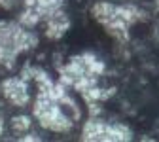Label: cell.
Returning <instances> with one entry per match:
<instances>
[{"label":"cell","mask_w":159,"mask_h":142,"mask_svg":"<svg viewBox=\"0 0 159 142\" xmlns=\"http://www.w3.org/2000/svg\"><path fill=\"white\" fill-rule=\"evenodd\" d=\"M34 116L44 129H49L53 133H66L72 129V117H68L61 110L59 100H53L49 97L38 95L34 103Z\"/></svg>","instance_id":"cell-1"},{"label":"cell","mask_w":159,"mask_h":142,"mask_svg":"<svg viewBox=\"0 0 159 142\" xmlns=\"http://www.w3.org/2000/svg\"><path fill=\"white\" fill-rule=\"evenodd\" d=\"M91 15L101 23L110 36H114L119 42H127L129 38V21L121 13V6H116L110 2H97L91 8Z\"/></svg>","instance_id":"cell-2"},{"label":"cell","mask_w":159,"mask_h":142,"mask_svg":"<svg viewBox=\"0 0 159 142\" xmlns=\"http://www.w3.org/2000/svg\"><path fill=\"white\" fill-rule=\"evenodd\" d=\"M36 36L23 27H19L15 23L8 21H0V46L13 51V53H21L25 49H30L36 46Z\"/></svg>","instance_id":"cell-3"},{"label":"cell","mask_w":159,"mask_h":142,"mask_svg":"<svg viewBox=\"0 0 159 142\" xmlns=\"http://www.w3.org/2000/svg\"><path fill=\"white\" fill-rule=\"evenodd\" d=\"M2 95L10 100L13 106L23 108L29 104L30 95L27 89V80L23 78H8L2 82Z\"/></svg>","instance_id":"cell-4"},{"label":"cell","mask_w":159,"mask_h":142,"mask_svg":"<svg viewBox=\"0 0 159 142\" xmlns=\"http://www.w3.org/2000/svg\"><path fill=\"white\" fill-rule=\"evenodd\" d=\"M46 21V36L49 40H59V38H63L65 32L68 30L70 27V21H68V17L65 15V11H55L51 13L48 19H44Z\"/></svg>","instance_id":"cell-5"},{"label":"cell","mask_w":159,"mask_h":142,"mask_svg":"<svg viewBox=\"0 0 159 142\" xmlns=\"http://www.w3.org/2000/svg\"><path fill=\"white\" fill-rule=\"evenodd\" d=\"M106 129H108V123L101 119H87L85 125L82 129V140L84 142H106Z\"/></svg>","instance_id":"cell-6"},{"label":"cell","mask_w":159,"mask_h":142,"mask_svg":"<svg viewBox=\"0 0 159 142\" xmlns=\"http://www.w3.org/2000/svg\"><path fill=\"white\" fill-rule=\"evenodd\" d=\"M131 129L121 123H108L106 129V142H127L131 140Z\"/></svg>","instance_id":"cell-7"},{"label":"cell","mask_w":159,"mask_h":142,"mask_svg":"<svg viewBox=\"0 0 159 142\" xmlns=\"http://www.w3.org/2000/svg\"><path fill=\"white\" fill-rule=\"evenodd\" d=\"M40 21H42V15H40V11L36 8H27L21 15H19V23H21L23 27H27V29L36 27Z\"/></svg>","instance_id":"cell-8"},{"label":"cell","mask_w":159,"mask_h":142,"mask_svg":"<svg viewBox=\"0 0 159 142\" xmlns=\"http://www.w3.org/2000/svg\"><path fill=\"white\" fill-rule=\"evenodd\" d=\"M114 91L116 89H98V87H91V89H87V91H84L82 95H84V98H85V103L89 104V103H97V100H106L108 97H112L114 95Z\"/></svg>","instance_id":"cell-9"},{"label":"cell","mask_w":159,"mask_h":142,"mask_svg":"<svg viewBox=\"0 0 159 142\" xmlns=\"http://www.w3.org/2000/svg\"><path fill=\"white\" fill-rule=\"evenodd\" d=\"M30 127V117L29 116H15L11 119V129L17 133H25Z\"/></svg>","instance_id":"cell-10"},{"label":"cell","mask_w":159,"mask_h":142,"mask_svg":"<svg viewBox=\"0 0 159 142\" xmlns=\"http://www.w3.org/2000/svg\"><path fill=\"white\" fill-rule=\"evenodd\" d=\"M15 6V0H0V8H2V10H11Z\"/></svg>","instance_id":"cell-11"},{"label":"cell","mask_w":159,"mask_h":142,"mask_svg":"<svg viewBox=\"0 0 159 142\" xmlns=\"http://www.w3.org/2000/svg\"><path fill=\"white\" fill-rule=\"evenodd\" d=\"M21 140H40V138H38L36 135H27V136H23Z\"/></svg>","instance_id":"cell-12"},{"label":"cell","mask_w":159,"mask_h":142,"mask_svg":"<svg viewBox=\"0 0 159 142\" xmlns=\"http://www.w3.org/2000/svg\"><path fill=\"white\" fill-rule=\"evenodd\" d=\"M2 131H4V121H2V117H0V135H2Z\"/></svg>","instance_id":"cell-13"},{"label":"cell","mask_w":159,"mask_h":142,"mask_svg":"<svg viewBox=\"0 0 159 142\" xmlns=\"http://www.w3.org/2000/svg\"><path fill=\"white\" fill-rule=\"evenodd\" d=\"M155 8H157V10H159V0H155Z\"/></svg>","instance_id":"cell-14"}]
</instances>
